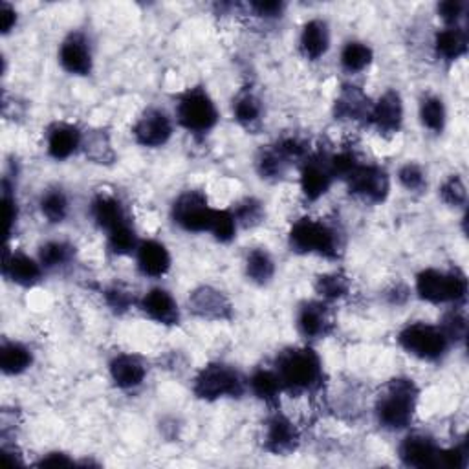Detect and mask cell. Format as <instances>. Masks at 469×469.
Here are the masks:
<instances>
[{"label": "cell", "instance_id": "obj_1", "mask_svg": "<svg viewBox=\"0 0 469 469\" xmlns=\"http://www.w3.org/2000/svg\"><path fill=\"white\" fill-rule=\"evenodd\" d=\"M283 389L290 392H314L323 387V361L310 347L283 350L276 359V368Z\"/></svg>", "mask_w": 469, "mask_h": 469}, {"label": "cell", "instance_id": "obj_2", "mask_svg": "<svg viewBox=\"0 0 469 469\" xmlns=\"http://www.w3.org/2000/svg\"><path fill=\"white\" fill-rule=\"evenodd\" d=\"M418 394V387L413 380H391L376 399L378 424L389 431L407 429L415 418Z\"/></svg>", "mask_w": 469, "mask_h": 469}, {"label": "cell", "instance_id": "obj_3", "mask_svg": "<svg viewBox=\"0 0 469 469\" xmlns=\"http://www.w3.org/2000/svg\"><path fill=\"white\" fill-rule=\"evenodd\" d=\"M290 248L300 255H321L326 259H338L341 241L336 227L325 220L305 217L297 220L288 234Z\"/></svg>", "mask_w": 469, "mask_h": 469}, {"label": "cell", "instance_id": "obj_4", "mask_svg": "<svg viewBox=\"0 0 469 469\" xmlns=\"http://www.w3.org/2000/svg\"><path fill=\"white\" fill-rule=\"evenodd\" d=\"M416 293L432 305L462 303L467 295V279L458 267L451 272H440L434 267L420 272L416 277Z\"/></svg>", "mask_w": 469, "mask_h": 469}, {"label": "cell", "instance_id": "obj_5", "mask_svg": "<svg viewBox=\"0 0 469 469\" xmlns=\"http://www.w3.org/2000/svg\"><path fill=\"white\" fill-rule=\"evenodd\" d=\"M177 119L191 134H208L218 123V109L206 88L194 86L178 97Z\"/></svg>", "mask_w": 469, "mask_h": 469}, {"label": "cell", "instance_id": "obj_6", "mask_svg": "<svg viewBox=\"0 0 469 469\" xmlns=\"http://www.w3.org/2000/svg\"><path fill=\"white\" fill-rule=\"evenodd\" d=\"M193 391L200 399L215 401L220 398H241L246 385L233 366L226 363H210L194 378Z\"/></svg>", "mask_w": 469, "mask_h": 469}, {"label": "cell", "instance_id": "obj_7", "mask_svg": "<svg viewBox=\"0 0 469 469\" xmlns=\"http://www.w3.org/2000/svg\"><path fill=\"white\" fill-rule=\"evenodd\" d=\"M398 341L406 352L424 361H439L451 345L442 328L429 323L407 325L399 332Z\"/></svg>", "mask_w": 469, "mask_h": 469}, {"label": "cell", "instance_id": "obj_8", "mask_svg": "<svg viewBox=\"0 0 469 469\" xmlns=\"http://www.w3.org/2000/svg\"><path fill=\"white\" fill-rule=\"evenodd\" d=\"M173 220L184 231L210 233L215 210L210 206L208 196L200 191H187L180 194L173 204Z\"/></svg>", "mask_w": 469, "mask_h": 469}, {"label": "cell", "instance_id": "obj_9", "mask_svg": "<svg viewBox=\"0 0 469 469\" xmlns=\"http://www.w3.org/2000/svg\"><path fill=\"white\" fill-rule=\"evenodd\" d=\"M352 194L366 200V202L382 204L389 196L391 182L389 175L378 165H365L359 163L350 177L345 180Z\"/></svg>", "mask_w": 469, "mask_h": 469}, {"label": "cell", "instance_id": "obj_10", "mask_svg": "<svg viewBox=\"0 0 469 469\" xmlns=\"http://www.w3.org/2000/svg\"><path fill=\"white\" fill-rule=\"evenodd\" d=\"M134 140L142 147H163L173 136V121L160 109H149L132 128Z\"/></svg>", "mask_w": 469, "mask_h": 469}, {"label": "cell", "instance_id": "obj_11", "mask_svg": "<svg viewBox=\"0 0 469 469\" xmlns=\"http://www.w3.org/2000/svg\"><path fill=\"white\" fill-rule=\"evenodd\" d=\"M333 182L332 171L328 167V156L314 154L309 156L303 165H300V193L310 202H316L321 196H325Z\"/></svg>", "mask_w": 469, "mask_h": 469}, {"label": "cell", "instance_id": "obj_12", "mask_svg": "<svg viewBox=\"0 0 469 469\" xmlns=\"http://www.w3.org/2000/svg\"><path fill=\"white\" fill-rule=\"evenodd\" d=\"M189 310L208 321H227L233 317L231 300L213 286H200L189 295Z\"/></svg>", "mask_w": 469, "mask_h": 469}, {"label": "cell", "instance_id": "obj_13", "mask_svg": "<svg viewBox=\"0 0 469 469\" xmlns=\"http://www.w3.org/2000/svg\"><path fill=\"white\" fill-rule=\"evenodd\" d=\"M440 446L429 434L415 432L409 434L399 444V460L407 467H439L440 465Z\"/></svg>", "mask_w": 469, "mask_h": 469}, {"label": "cell", "instance_id": "obj_14", "mask_svg": "<svg viewBox=\"0 0 469 469\" xmlns=\"http://www.w3.org/2000/svg\"><path fill=\"white\" fill-rule=\"evenodd\" d=\"M297 330L303 338L325 340L333 330V321L330 317L328 307L323 300H307L297 310Z\"/></svg>", "mask_w": 469, "mask_h": 469}, {"label": "cell", "instance_id": "obj_15", "mask_svg": "<svg viewBox=\"0 0 469 469\" xmlns=\"http://www.w3.org/2000/svg\"><path fill=\"white\" fill-rule=\"evenodd\" d=\"M299 446V431L295 424L281 415L276 413L266 422L264 429V449L272 455H290Z\"/></svg>", "mask_w": 469, "mask_h": 469}, {"label": "cell", "instance_id": "obj_16", "mask_svg": "<svg viewBox=\"0 0 469 469\" xmlns=\"http://www.w3.org/2000/svg\"><path fill=\"white\" fill-rule=\"evenodd\" d=\"M59 62L72 76H88L92 72V50L83 33H70L62 41L59 48Z\"/></svg>", "mask_w": 469, "mask_h": 469}, {"label": "cell", "instance_id": "obj_17", "mask_svg": "<svg viewBox=\"0 0 469 469\" xmlns=\"http://www.w3.org/2000/svg\"><path fill=\"white\" fill-rule=\"evenodd\" d=\"M371 121L382 134H398L404 123V103L396 90H387L371 109Z\"/></svg>", "mask_w": 469, "mask_h": 469}, {"label": "cell", "instance_id": "obj_18", "mask_svg": "<svg viewBox=\"0 0 469 469\" xmlns=\"http://www.w3.org/2000/svg\"><path fill=\"white\" fill-rule=\"evenodd\" d=\"M140 309L142 312L165 326H175L180 323V310L175 297L163 290V288H152L140 299Z\"/></svg>", "mask_w": 469, "mask_h": 469}, {"label": "cell", "instance_id": "obj_19", "mask_svg": "<svg viewBox=\"0 0 469 469\" xmlns=\"http://www.w3.org/2000/svg\"><path fill=\"white\" fill-rule=\"evenodd\" d=\"M83 145V132L76 125L70 123H53L48 128L46 136V149L48 154L57 160H69L78 149Z\"/></svg>", "mask_w": 469, "mask_h": 469}, {"label": "cell", "instance_id": "obj_20", "mask_svg": "<svg viewBox=\"0 0 469 469\" xmlns=\"http://www.w3.org/2000/svg\"><path fill=\"white\" fill-rule=\"evenodd\" d=\"M3 274L8 281L29 288L41 281L43 266L26 253H10V250L6 248L3 259Z\"/></svg>", "mask_w": 469, "mask_h": 469}, {"label": "cell", "instance_id": "obj_21", "mask_svg": "<svg viewBox=\"0 0 469 469\" xmlns=\"http://www.w3.org/2000/svg\"><path fill=\"white\" fill-rule=\"evenodd\" d=\"M138 270L145 277H163L171 270V253L158 241H144L136 250Z\"/></svg>", "mask_w": 469, "mask_h": 469}, {"label": "cell", "instance_id": "obj_22", "mask_svg": "<svg viewBox=\"0 0 469 469\" xmlns=\"http://www.w3.org/2000/svg\"><path fill=\"white\" fill-rule=\"evenodd\" d=\"M147 366L134 354H118L111 361V378L119 389H136L145 382Z\"/></svg>", "mask_w": 469, "mask_h": 469}, {"label": "cell", "instance_id": "obj_23", "mask_svg": "<svg viewBox=\"0 0 469 469\" xmlns=\"http://www.w3.org/2000/svg\"><path fill=\"white\" fill-rule=\"evenodd\" d=\"M371 109L373 103L368 102V97L359 86L345 85L336 99V105H333V114H336V119L361 121V119H368V116H371Z\"/></svg>", "mask_w": 469, "mask_h": 469}, {"label": "cell", "instance_id": "obj_24", "mask_svg": "<svg viewBox=\"0 0 469 469\" xmlns=\"http://www.w3.org/2000/svg\"><path fill=\"white\" fill-rule=\"evenodd\" d=\"M90 215L94 222L102 229H105L107 233L121 224L130 222L123 204L116 196L107 194V193H99L94 196L92 204H90Z\"/></svg>", "mask_w": 469, "mask_h": 469}, {"label": "cell", "instance_id": "obj_25", "mask_svg": "<svg viewBox=\"0 0 469 469\" xmlns=\"http://www.w3.org/2000/svg\"><path fill=\"white\" fill-rule=\"evenodd\" d=\"M330 46V29L328 24L321 19L309 21L303 26L299 37V50L303 53L305 59L309 61H317L321 59Z\"/></svg>", "mask_w": 469, "mask_h": 469}, {"label": "cell", "instance_id": "obj_26", "mask_svg": "<svg viewBox=\"0 0 469 469\" xmlns=\"http://www.w3.org/2000/svg\"><path fill=\"white\" fill-rule=\"evenodd\" d=\"M434 50L444 61H457L467 52V36L460 26H446L434 37Z\"/></svg>", "mask_w": 469, "mask_h": 469}, {"label": "cell", "instance_id": "obj_27", "mask_svg": "<svg viewBox=\"0 0 469 469\" xmlns=\"http://www.w3.org/2000/svg\"><path fill=\"white\" fill-rule=\"evenodd\" d=\"M250 389L267 406H276L279 401V394L284 391L277 373L270 371V368H257L250 378Z\"/></svg>", "mask_w": 469, "mask_h": 469}, {"label": "cell", "instance_id": "obj_28", "mask_svg": "<svg viewBox=\"0 0 469 469\" xmlns=\"http://www.w3.org/2000/svg\"><path fill=\"white\" fill-rule=\"evenodd\" d=\"M33 361L31 350L17 341H6L0 347V368L8 376H17L28 371Z\"/></svg>", "mask_w": 469, "mask_h": 469}, {"label": "cell", "instance_id": "obj_29", "mask_svg": "<svg viewBox=\"0 0 469 469\" xmlns=\"http://www.w3.org/2000/svg\"><path fill=\"white\" fill-rule=\"evenodd\" d=\"M246 276L255 284H267L276 276V262L262 248L251 250L246 257Z\"/></svg>", "mask_w": 469, "mask_h": 469}, {"label": "cell", "instance_id": "obj_30", "mask_svg": "<svg viewBox=\"0 0 469 469\" xmlns=\"http://www.w3.org/2000/svg\"><path fill=\"white\" fill-rule=\"evenodd\" d=\"M233 114L234 119H237L243 127L255 128L260 123V116H262L260 99L250 90L241 92L237 99L233 102Z\"/></svg>", "mask_w": 469, "mask_h": 469}, {"label": "cell", "instance_id": "obj_31", "mask_svg": "<svg viewBox=\"0 0 469 469\" xmlns=\"http://www.w3.org/2000/svg\"><path fill=\"white\" fill-rule=\"evenodd\" d=\"M76 255V248L64 241H50L41 246L39 250V260L41 266L46 267V270H57V267H62L69 262H72Z\"/></svg>", "mask_w": 469, "mask_h": 469}, {"label": "cell", "instance_id": "obj_32", "mask_svg": "<svg viewBox=\"0 0 469 469\" xmlns=\"http://www.w3.org/2000/svg\"><path fill=\"white\" fill-rule=\"evenodd\" d=\"M292 163L272 145L264 149L257 158V171L264 180H279L286 175Z\"/></svg>", "mask_w": 469, "mask_h": 469}, {"label": "cell", "instance_id": "obj_33", "mask_svg": "<svg viewBox=\"0 0 469 469\" xmlns=\"http://www.w3.org/2000/svg\"><path fill=\"white\" fill-rule=\"evenodd\" d=\"M373 57L374 53L371 46L359 41H350L341 50V66L349 74H359L373 62Z\"/></svg>", "mask_w": 469, "mask_h": 469}, {"label": "cell", "instance_id": "obj_34", "mask_svg": "<svg viewBox=\"0 0 469 469\" xmlns=\"http://www.w3.org/2000/svg\"><path fill=\"white\" fill-rule=\"evenodd\" d=\"M446 105L439 95H427L422 99V105H420V119L422 125L425 128H429L431 132H437L440 134L446 127Z\"/></svg>", "mask_w": 469, "mask_h": 469}, {"label": "cell", "instance_id": "obj_35", "mask_svg": "<svg viewBox=\"0 0 469 469\" xmlns=\"http://www.w3.org/2000/svg\"><path fill=\"white\" fill-rule=\"evenodd\" d=\"M107 246L114 255H130L132 251H136L140 246L136 229L132 227L130 222L114 227L107 233Z\"/></svg>", "mask_w": 469, "mask_h": 469}, {"label": "cell", "instance_id": "obj_36", "mask_svg": "<svg viewBox=\"0 0 469 469\" xmlns=\"http://www.w3.org/2000/svg\"><path fill=\"white\" fill-rule=\"evenodd\" d=\"M41 213L50 224H61L69 217V198L62 189H48L41 198Z\"/></svg>", "mask_w": 469, "mask_h": 469}, {"label": "cell", "instance_id": "obj_37", "mask_svg": "<svg viewBox=\"0 0 469 469\" xmlns=\"http://www.w3.org/2000/svg\"><path fill=\"white\" fill-rule=\"evenodd\" d=\"M349 290H350L349 277L343 276L341 272L319 276L316 281V292L325 300H338V299L345 297L349 293Z\"/></svg>", "mask_w": 469, "mask_h": 469}, {"label": "cell", "instance_id": "obj_38", "mask_svg": "<svg viewBox=\"0 0 469 469\" xmlns=\"http://www.w3.org/2000/svg\"><path fill=\"white\" fill-rule=\"evenodd\" d=\"M90 160L95 163H111L114 160V151L111 147V140L105 132L97 130L92 132L88 138L83 136V145H81Z\"/></svg>", "mask_w": 469, "mask_h": 469}, {"label": "cell", "instance_id": "obj_39", "mask_svg": "<svg viewBox=\"0 0 469 469\" xmlns=\"http://www.w3.org/2000/svg\"><path fill=\"white\" fill-rule=\"evenodd\" d=\"M237 218H234L233 211L229 210H215L213 222L210 227V233L218 243H231L234 237H237Z\"/></svg>", "mask_w": 469, "mask_h": 469}, {"label": "cell", "instance_id": "obj_40", "mask_svg": "<svg viewBox=\"0 0 469 469\" xmlns=\"http://www.w3.org/2000/svg\"><path fill=\"white\" fill-rule=\"evenodd\" d=\"M233 215L237 218L239 226L255 227L264 218V206L257 198H244L243 202H239L237 208L233 210Z\"/></svg>", "mask_w": 469, "mask_h": 469}, {"label": "cell", "instance_id": "obj_41", "mask_svg": "<svg viewBox=\"0 0 469 469\" xmlns=\"http://www.w3.org/2000/svg\"><path fill=\"white\" fill-rule=\"evenodd\" d=\"M442 332L446 333V338L449 340V343H457V341H464L465 340V333H467V321L465 316L460 310H451L444 316L442 325H440Z\"/></svg>", "mask_w": 469, "mask_h": 469}, {"label": "cell", "instance_id": "obj_42", "mask_svg": "<svg viewBox=\"0 0 469 469\" xmlns=\"http://www.w3.org/2000/svg\"><path fill=\"white\" fill-rule=\"evenodd\" d=\"M398 180L407 191H413V193H418V191H422L427 185L424 169L415 161H407L406 165L399 167Z\"/></svg>", "mask_w": 469, "mask_h": 469}, {"label": "cell", "instance_id": "obj_43", "mask_svg": "<svg viewBox=\"0 0 469 469\" xmlns=\"http://www.w3.org/2000/svg\"><path fill=\"white\" fill-rule=\"evenodd\" d=\"M440 198L451 208H462L467 202V191L458 177H449L440 187Z\"/></svg>", "mask_w": 469, "mask_h": 469}, {"label": "cell", "instance_id": "obj_44", "mask_svg": "<svg viewBox=\"0 0 469 469\" xmlns=\"http://www.w3.org/2000/svg\"><path fill=\"white\" fill-rule=\"evenodd\" d=\"M105 300L107 305L116 312V314H123L127 312L134 303H136V299H134L132 292L127 290L121 284H114L105 292Z\"/></svg>", "mask_w": 469, "mask_h": 469}, {"label": "cell", "instance_id": "obj_45", "mask_svg": "<svg viewBox=\"0 0 469 469\" xmlns=\"http://www.w3.org/2000/svg\"><path fill=\"white\" fill-rule=\"evenodd\" d=\"M3 206H4V218H6V233L10 237V234L13 233V226L17 224V218H19V208H17V200L10 189L8 180L3 182Z\"/></svg>", "mask_w": 469, "mask_h": 469}, {"label": "cell", "instance_id": "obj_46", "mask_svg": "<svg viewBox=\"0 0 469 469\" xmlns=\"http://www.w3.org/2000/svg\"><path fill=\"white\" fill-rule=\"evenodd\" d=\"M464 10H465V3H462V0H446V3L439 4V15L448 26H458Z\"/></svg>", "mask_w": 469, "mask_h": 469}, {"label": "cell", "instance_id": "obj_47", "mask_svg": "<svg viewBox=\"0 0 469 469\" xmlns=\"http://www.w3.org/2000/svg\"><path fill=\"white\" fill-rule=\"evenodd\" d=\"M465 464H467V448H465V444H460V446H455L451 449H442L440 451V465L442 467L460 469V467H465Z\"/></svg>", "mask_w": 469, "mask_h": 469}, {"label": "cell", "instance_id": "obj_48", "mask_svg": "<svg viewBox=\"0 0 469 469\" xmlns=\"http://www.w3.org/2000/svg\"><path fill=\"white\" fill-rule=\"evenodd\" d=\"M251 12L257 15V17H264V19H276V17H281L283 12H284V4L283 3H277V0H266V3H262V0H259V3H251L250 4Z\"/></svg>", "mask_w": 469, "mask_h": 469}, {"label": "cell", "instance_id": "obj_49", "mask_svg": "<svg viewBox=\"0 0 469 469\" xmlns=\"http://www.w3.org/2000/svg\"><path fill=\"white\" fill-rule=\"evenodd\" d=\"M17 24V12L12 4L8 3H0V28H3V33H10Z\"/></svg>", "mask_w": 469, "mask_h": 469}, {"label": "cell", "instance_id": "obj_50", "mask_svg": "<svg viewBox=\"0 0 469 469\" xmlns=\"http://www.w3.org/2000/svg\"><path fill=\"white\" fill-rule=\"evenodd\" d=\"M74 462L66 457L64 453H48L41 458L39 465H72Z\"/></svg>", "mask_w": 469, "mask_h": 469}]
</instances>
